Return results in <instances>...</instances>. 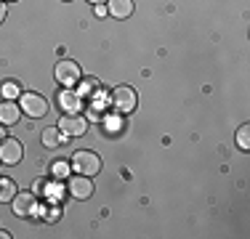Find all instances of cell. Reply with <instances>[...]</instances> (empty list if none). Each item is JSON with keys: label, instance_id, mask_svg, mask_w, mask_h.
<instances>
[{"label": "cell", "instance_id": "1", "mask_svg": "<svg viewBox=\"0 0 250 239\" xmlns=\"http://www.w3.org/2000/svg\"><path fill=\"white\" fill-rule=\"evenodd\" d=\"M109 104L117 115H130L139 106V96H136V91L130 85H117L109 96Z\"/></svg>", "mask_w": 250, "mask_h": 239}, {"label": "cell", "instance_id": "2", "mask_svg": "<svg viewBox=\"0 0 250 239\" xmlns=\"http://www.w3.org/2000/svg\"><path fill=\"white\" fill-rule=\"evenodd\" d=\"M69 165H72V170H77L80 176L93 178V176L101 170V157H99L96 152H88V149H77Z\"/></svg>", "mask_w": 250, "mask_h": 239}, {"label": "cell", "instance_id": "3", "mask_svg": "<svg viewBox=\"0 0 250 239\" xmlns=\"http://www.w3.org/2000/svg\"><path fill=\"white\" fill-rule=\"evenodd\" d=\"M16 104H19L21 112H24L27 117H32V120L45 117V112H48V101H45L40 93H32V91L19 93V101H16Z\"/></svg>", "mask_w": 250, "mask_h": 239}, {"label": "cell", "instance_id": "4", "mask_svg": "<svg viewBox=\"0 0 250 239\" xmlns=\"http://www.w3.org/2000/svg\"><path fill=\"white\" fill-rule=\"evenodd\" d=\"M53 77H56L59 85L72 88V85H77V82H80V77H83L80 64L72 61V59H62V61L56 64V69H53Z\"/></svg>", "mask_w": 250, "mask_h": 239}, {"label": "cell", "instance_id": "5", "mask_svg": "<svg viewBox=\"0 0 250 239\" xmlns=\"http://www.w3.org/2000/svg\"><path fill=\"white\" fill-rule=\"evenodd\" d=\"M59 130H62L67 139H77V136H85L88 130V120L80 115V112H75V115H62V120H59L56 125Z\"/></svg>", "mask_w": 250, "mask_h": 239}, {"label": "cell", "instance_id": "6", "mask_svg": "<svg viewBox=\"0 0 250 239\" xmlns=\"http://www.w3.org/2000/svg\"><path fill=\"white\" fill-rule=\"evenodd\" d=\"M11 205H14V213L19 215V218H32V215H38V207H40L38 194H32V191H16Z\"/></svg>", "mask_w": 250, "mask_h": 239}, {"label": "cell", "instance_id": "7", "mask_svg": "<svg viewBox=\"0 0 250 239\" xmlns=\"http://www.w3.org/2000/svg\"><path fill=\"white\" fill-rule=\"evenodd\" d=\"M21 157H24V143L19 139L5 136V139L0 141V162L3 165H19Z\"/></svg>", "mask_w": 250, "mask_h": 239}, {"label": "cell", "instance_id": "8", "mask_svg": "<svg viewBox=\"0 0 250 239\" xmlns=\"http://www.w3.org/2000/svg\"><path fill=\"white\" fill-rule=\"evenodd\" d=\"M56 104H59V109H62V115H75V112L83 109V99L77 96V91H72V88H62V91L56 93Z\"/></svg>", "mask_w": 250, "mask_h": 239}, {"label": "cell", "instance_id": "9", "mask_svg": "<svg viewBox=\"0 0 250 239\" xmlns=\"http://www.w3.org/2000/svg\"><path fill=\"white\" fill-rule=\"evenodd\" d=\"M67 191L75 197V199H91L93 197V183L88 176H69V183H67Z\"/></svg>", "mask_w": 250, "mask_h": 239}, {"label": "cell", "instance_id": "10", "mask_svg": "<svg viewBox=\"0 0 250 239\" xmlns=\"http://www.w3.org/2000/svg\"><path fill=\"white\" fill-rule=\"evenodd\" d=\"M21 117V106L14 99H3L0 104V125H16Z\"/></svg>", "mask_w": 250, "mask_h": 239}, {"label": "cell", "instance_id": "11", "mask_svg": "<svg viewBox=\"0 0 250 239\" xmlns=\"http://www.w3.org/2000/svg\"><path fill=\"white\" fill-rule=\"evenodd\" d=\"M109 16H115V19H128L130 14H133V0H109Z\"/></svg>", "mask_w": 250, "mask_h": 239}, {"label": "cell", "instance_id": "12", "mask_svg": "<svg viewBox=\"0 0 250 239\" xmlns=\"http://www.w3.org/2000/svg\"><path fill=\"white\" fill-rule=\"evenodd\" d=\"M64 141H67V136H64L62 130L56 128V125H51V128L43 130V146H45V149H59Z\"/></svg>", "mask_w": 250, "mask_h": 239}, {"label": "cell", "instance_id": "13", "mask_svg": "<svg viewBox=\"0 0 250 239\" xmlns=\"http://www.w3.org/2000/svg\"><path fill=\"white\" fill-rule=\"evenodd\" d=\"M99 93H101L99 80H93V77H85V80H83L80 77V88H77V96H80V99H96Z\"/></svg>", "mask_w": 250, "mask_h": 239}, {"label": "cell", "instance_id": "14", "mask_svg": "<svg viewBox=\"0 0 250 239\" xmlns=\"http://www.w3.org/2000/svg\"><path fill=\"white\" fill-rule=\"evenodd\" d=\"M69 173H72V165H69L67 159H56V162L51 165V176H53V178H59V181L69 178Z\"/></svg>", "mask_w": 250, "mask_h": 239}, {"label": "cell", "instance_id": "15", "mask_svg": "<svg viewBox=\"0 0 250 239\" xmlns=\"http://www.w3.org/2000/svg\"><path fill=\"white\" fill-rule=\"evenodd\" d=\"M16 197V183L11 178H0V202H11Z\"/></svg>", "mask_w": 250, "mask_h": 239}, {"label": "cell", "instance_id": "16", "mask_svg": "<svg viewBox=\"0 0 250 239\" xmlns=\"http://www.w3.org/2000/svg\"><path fill=\"white\" fill-rule=\"evenodd\" d=\"M43 194L48 197L51 202H59L64 197V186L59 183V178H56V183H45V189H43Z\"/></svg>", "mask_w": 250, "mask_h": 239}, {"label": "cell", "instance_id": "17", "mask_svg": "<svg viewBox=\"0 0 250 239\" xmlns=\"http://www.w3.org/2000/svg\"><path fill=\"white\" fill-rule=\"evenodd\" d=\"M0 93H3V99H19L21 85H16L14 80H5L3 85H0Z\"/></svg>", "mask_w": 250, "mask_h": 239}, {"label": "cell", "instance_id": "18", "mask_svg": "<svg viewBox=\"0 0 250 239\" xmlns=\"http://www.w3.org/2000/svg\"><path fill=\"white\" fill-rule=\"evenodd\" d=\"M234 139H237V146H240L242 152H248V149H250V125H242V128L237 130Z\"/></svg>", "mask_w": 250, "mask_h": 239}, {"label": "cell", "instance_id": "19", "mask_svg": "<svg viewBox=\"0 0 250 239\" xmlns=\"http://www.w3.org/2000/svg\"><path fill=\"white\" fill-rule=\"evenodd\" d=\"M59 213H62V210H59V205L53 202V207L48 210V215H45V220H51V223H53V220H59Z\"/></svg>", "mask_w": 250, "mask_h": 239}, {"label": "cell", "instance_id": "20", "mask_svg": "<svg viewBox=\"0 0 250 239\" xmlns=\"http://www.w3.org/2000/svg\"><path fill=\"white\" fill-rule=\"evenodd\" d=\"M104 125H109L112 133H117V130H120V120H104Z\"/></svg>", "mask_w": 250, "mask_h": 239}, {"label": "cell", "instance_id": "21", "mask_svg": "<svg viewBox=\"0 0 250 239\" xmlns=\"http://www.w3.org/2000/svg\"><path fill=\"white\" fill-rule=\"evenodd\" d=\"M43 189H45V181H35V186H32V194H43Z\"/></svg>", "mask_w": 250, "mask_h": 239}, {"label": "cell", "instance_id": "22", "mask_svg": "<svg viewBox=\"0 0 250 239\" xmlns=\"http://www.w3.org/2000/svg\"><path fill=\"white\" fill-rule=\"evenodd\" d=\"M5 16H8V8H5V0H0V24L5 21Z\"/></svg>", "mask_w": 250, "mask_h": 239}, {"label": "cell", "instance_id": "23", "mask_svg": "<svg viewBox=\"0 0 250 239\" xmlns=\"http://www.w3.org/2000/svg\"><path fill=\"white\" fill-rule=\"evenodd\" d=\"M106 14H109V11H106V5L99 3V5H96V16H106Z\"/></svg>", "mask_w": 250, "mask_h": 239}, {"label": "cell", "instance_id": "24", "mask_svg": "<svg viewBox=\"0 0 250 239\" xmlns=\"http://www.w3.org/2000/svg\"><path fill=\"white\" fill-rule=\"evenodd\" d=\"M0 239H11V234H8V231H3V229H0Z\"/></svg>", "mask_w": 250, "mask_h": 239}, {"label": "cell", "instance_id": "25", "mask_svg": "<svg viewBox=\"0 0 250 239\" xmlns=\"http://www.w3.org/2000/svg\"><path fill=\"white\" fill-rule=\"evenodd\" d=\"M88 3H93V5H99V3H106V0H88Z\"/></svg>", "mask_w": 250, "mask_h": 239}, {"label": "cell", "instance_id": "26", "mask_svg": "<svg viewBox=\"0 0 250 239\" xmlns=\"http://www.w3.org/2000/svg\"><path fill=\"white\" fill-rule=\"evenodd\" d=\"M5 139V128H0V141H3Z\"/></svg>", "mask_w": 250, "mask_h": 239}]
</instances>
